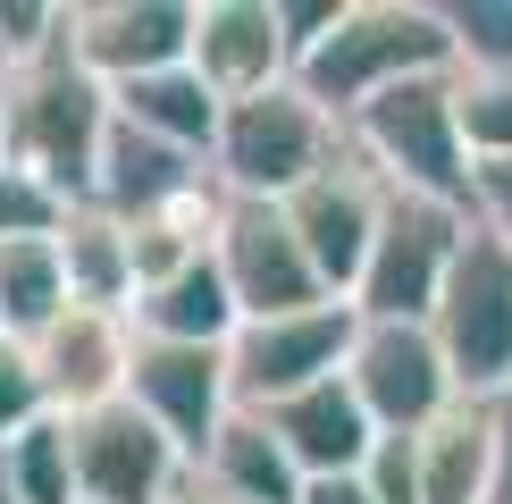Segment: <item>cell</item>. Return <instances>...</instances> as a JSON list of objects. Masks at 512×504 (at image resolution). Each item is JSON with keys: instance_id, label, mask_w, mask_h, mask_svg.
I'll list each match as a JSON object with an SVG mask.
<instances>
[{"instance_id": "cell-27", "label": "cell", "mask_w": 512, "mask_h": 504, "mask_svg": "<svg viewBox=\"0 0 512 504\" xmlns=\"http://www.w3.org/2000/svg\"><path fill=\"white\" fill-rule=\"evenodd\" d=\"M68 194H59V185H42L34 168H0V244H42V236H59V227H68Z\"/></svg>"}, {"instance_id": "cell-32", "label": "cell", "mask_w": 512, "mask_h": 504, "mask_svg": "<svg viewBox=\"0 0 512 504\" xmlns=\"http://www.w3.org/2000/svg\"><path fill=\"white\" fill-rule=\"evenodd\" d=\"M471 219H479L496 244H512V160L471 168Z\"/></svg>"}, {"instance_id": "cell-3", "label": "cell", "mask_w": 512, "mask_h": 504, "mask_svg": "<svg viewBox=\"0 0 512 504\" xmlns=\"http://www.w3.org/2000/svg\"><path fill=\"white\" fill-rule=\"evenodd\" d=\"M336 160H345V126L319 110L303 84H277V93L227 101L219 143H210V185L227 202H294Z\"/></svg>"}, {"instance_id": "cell-14", "label": "cell", "mask_w": 512, "mask_h": 504, "mask_svg": "<svg viewBox=\"0 0 512 504\" xmlns=\"http://www.w3.org/2000/svg\"><path fill=\"white\" fill-rule=\"evenodd\" d=\"M378 210H387V185L353 160V143H345V160H336L328 177H311L303 194L286 202L294 236H303L319 286H328L336 303H353V286H361V261H370V244H378Z\"/></svg>"}, {"instance_id": "cell-16", "label": "cell", "mask_w": 512, "mask_h": 504, "mask_svg": "<svg viewBox=\"0 0 512 504\" xmlns=\"http://www.w3.org/2000/svg\"><path fill=\"white\" fill-rule=\"evenodd\" d=\"M110 110H118V101H110ZM202 194H219L202 152H177V143L143 135V126H126V118L110 126L101 168H93V202L110 210V219L143 227V219H168V210H185V202H202Z\"/></svg>"}, {"instance_id": "cell-5", "label": "cell", "mask_w": 512, "mask_h": 504, "mask_svg": "<svg viewBox=\"0 0 512 504\" xmlns=\"http://www.w3.org/2000/svg\"><path fill=\"white\" fill-rule=\"evenodd\" d=\"M462 244H471V210H462V202L395 194V185H387L378 244H370V261H361L353 311H361V320H429L445 278H454V261H462Z\"/></svg>"}, {"instance_id": "cell-21", "label": "cell", "mask_w": 512, "mask_h": 504, "mask_svg": "<svg viewBox=\"0 0 512 504\" xmlns=\"http://www.w3.org/2000/svg\"><path fill=\"white\" fill-rule=\"evenodd\" d=\"M59 261H68V294L93 311H135V227L110 219L101 202H76L59 227Z\"/></svg>"}, {"instance_id": "cell-4", "label": "cell", "mask_w": 512, "mask_h": 504, "mask_svg": "<svg viewBox=\"0 0 512 504\" xmlns=\"http://www.w3.org/2000/svg\"><path fill=\"white\" fill-rule=\"evenodd\" d=\"M353 160L395 194H437L471 210V143H462V84L445 76H412L395 93H378L370 110L345 118Z\"/></svg>"}, {"instance_id": "cell-8", "label": "cell", "mask_w": 512, "mask_h": 504, "mask_svg": "<svg viewBox=\"0 0 512 504\" xmlns=\"http://www.w3.org/2000/svg\"><path fill=\"white\" fill-rule=\"evenodd\" d=\"M68 446H76V496L84 504H177L194 488L185 446L135 404V395H118V404H101V412H76Z\"/></svg>"}, {"instance_id": "cell-9", "label": "cell", "mask_w": 512, "mask_h": 504, "mask_svg": "<svg viewBox=\"0 0 512 504\" xmlns=\"http://www.w3.org/2000/svg\"><path fill=\"white\" fill-rule=\"evenodd\" d=\"M361 311L353 303H311V311H277V320H244L227 345V378H236V412H269L286 395L345 378L353 362Z\"/></svg>"}, {"instance_id": "cell-29", "label": "cell", "mask_w": 512, "mask_h": 504, "mask_svg": "<svg viewBox=\"0 0 512 504\" xmlns=\"http://www.w3.org/2000/svg\"><path fill=\"white\" fill-rule=\"evenodd\" d=\"M42 412H51V395H42V378H34V353L17 345V336H0V446L26 437Z\"/></svg>"}, {"instance_id": "cell-36", "label": "cell", "mask_w": 512, "mask_h": 504, "mask_svg": "<svg viewBox=\"0 0 512 504\" xmlns=\"http://www.w3.org/2000/svg\"><path fill=\"white\" fill-rule=\"evenodd\" d=\"M194 504H227V496H210V488H202V479H194Z\"/></svg>"}, {"instance_id": "cell-10", "label": "cell", "mask_w": 512, "mask_h": 504, "mask_svg": "<svg viewBox=\"0 0 512 504\" xmlns=\"http://www.w3.org/2000/svg\"><path fill=\"white\" fill-rule=\"evenodd\" d=\"M210 261H219L227 294H236L244 320H277V311H311L336 303L319 286L303 236H294L286 202H219V236H210Z\"/></svg>"}, {"instance_id": "cell-35", "label": "cell", "mask_w": 512, "mask_h": 504, "mask_svg": "<svg viewBox=\"0 0 512 504\" xmlns=\"http://www.w3.org/2000/svg\"><path fill=\"white\" fill-rule=\"evenodd\" d=\"M0 504H17V488H9V462H0Z\"/></svg>"}, {"instance_id": "cell-38", "label": "cell", "mask_w": 512, "mask_h": 504, "mask_svg": "<svg viewBox=\"0 0 512 504\" xmlns=\"http://www.w3.org/2000/svg\"><path fill=\"white\" fill-rule=\"evenodd\" d=\"M177 504H194V488H185V496H177Z\"/></svg>"}, {"instance_id": "cell-23", "label": "cell", "mask_w": 512, "mask_h": 504, "mask_svg": "<svg viewBox=\"0 0 512 504\" xmlns=\"http://www.w3.org/2000/svg\"><path fill=\"white\" fill-rule=\"evenodd\" d=\"M68 261H59V236L42 244H0V336H17V345H34L42 328L68 311Z\"/></svg>"}, {"instance_id": "cell-28", "label": "cell", "mask_w": 512, "mask_h": 504, "mask_svg": "<svg viewBox=\"0 0 512 504\" xmlns=\"http://www.w3.org/2000/svg\"><path fill=\"white\" fill-rule=\"evenodd\" d=\"M454 84H462V143H471V168L512 160V76L454 68Z\"/></svg>"}, {"instance_id": "cell-37", "label": "cell", "mask_w": 512, "mask_h": 504, "mask_svg": "<svg viewBox=\"0 0 512 504\" xmlns=\"http://www.w3.org/2000/svg\"><path fill=\"white\" fill-rule=\"evenodd\" d=\"M0 168H9V135H0Z\"/></svg>"}, {"instance_id": "cell-26", "label": "cell", "mask_w": 512, "mask_h": 504, "mask_svg": "<svg viewBox=\"0 0 512 504\" xmlns=\"http://www.w3.org/2000/svg\"><path fill=\"white\" fill-rule=\"evenodd\" d=\"M454 17V68L512 76V0H445Z\"/></svg>"}, {"instance_id": "cell-34", "label": "cell", "mask_w": 512, "mask_h": 504, "mask_svg": "<svg viewBox=\"0 0 512 504\" xmlns=\"http://www.w3.org/2000/svg\"><path fill=\"white\" fill-rule=\"evenodd\" d=\"M303 504H378V496L361 488V471H345V479H311V488H303Z\"/></svg>"}, {"instance_id": "cell-1", "label": "cell", "mask_w": 512, "mask_h": 504, "mask_svg": "<svg viewBox=\"0 0 512 504\" xmlns=\"http://www.w3.org/2000/svg\"><path fill=\"white\" fill-rule=\"evenodd\" d=\"M445 68H454V17H445V0H345L336 34L294 68V84L345 126L378 93H395L412 76H445Z\"/></svg>"}, {"instance_id": "cell-13", "label": "cell", "mask_w": 512, "mask_h": 504, "mask_svg": "<svg viewBox=\"0 0 512 504\" xmlns=\"http://www.w3.org/2000/svg\"><path fill=\"white\" fill-rule=\"evenodd\" d=\"M76 68L118 84L135 76H160V68H185L194 51V0H76V34H68Z\"/></svg>"}, {"instance_id": "cell-22", "label": "cell", "mask_w": 512, "mask_h": 504, "mask_svg": "<svg viewBox=\"0 0 512 504\" xmlns=\"http://www.w3.org/2000/svg\"><path fill=\"white\" fill-rule=\"evenodd\" d=\"M110 101H118V118H126V126H143V135L177 143V152H202V160H210V143H219V118H227V101L210 93L194 68L135 76V84H118Z\"/></svg>"}, {"instance_id": "cell-24", "label": "cell", "mask_w": 512, "mask_h": 504, "mask_svg": "<svg viewBox=\"0 0 512 504\" xmlns=\"http://www.w3.org/2000/svg\"><path fill=\"white\" fill-rule=\"evenodd\" d=\"M0 462H9V488H17V504H84V496H76L68 412H42L26 437H9V446H0Z\"/></svg>"}, {"instance_id": "cell-31", "label": "cell", "mask_w": 512, "mask_h": 504, "mask_svg": "<svg viewBox=\"0 0 512 504\" xmlns=\"http://www.w3.org/2000/svg\"><path fill=\"white\" fill-rule=\"evenodd\" d=\"M336 17H345V0H277V26H286V51H294V68L319 51V42L336 34Z\"/></svg>"}, {"instance_id": "cell-7", "label": "cell", "mask_w": 512, "mask_h": 504, "mask_svg": "<svg viewBox=\"0 0 512 504\" xmlns=\"http://www.w3.org/2000/svg\"><path fill=\"white\" fill-rule=\"evenodd\" d=\"M345 378H353L361 412L378 420V437H420L454 404H471V395L454 387V362H445L429 320H361Z\"/></svg>"}, {"instance_id": "cell-33", "label": "cell", "mask_w": 512, "mask_h": 504, "mask_svg": "<svg viewBox=\"0 0 512 504\" xmlns=\"http://www.w3.org/2000/svg\"><path fill=\"white\" fill-rule=\"evenodd\" d=\"M487 420H496V504H512V395H496Z\"/></svg>"}, {"instance_id": "cell-30", "label": "cell", "mask_w": 512, "mask_h": 504, "mask_svg": "<svg viewBox=\"0 0 512 504\" xmlns=\"http://www.w3.org/2000/svg\"><path fill=\"white\" fill-rule=\"evenodd\" d=\"M361 488H370L378 504H420V454H412V437H378L370 462H361Z\"/></svg>"}, {"instance_id": "cell-11", "label": "cell", "mask_w": 512, "mask_h": 504, "mask_svg": "<svg viewBox=\"0 0 512 504\" xmlns=\"http://www.w3.org/2000/svg\"><path fill=\"white\" fill-rule=\"evenodd\" d=\"M126 395L177 437L194 471H202V454L219 446V429L236 420L227 345H143V336H135V378H126Z\"/></svg>"}, {"instance_id": "cell-2", "label": "cell", "mask_w": 512, "mask_h": 504, "mask_svg": "<svg viewBox=\"0 0 512 504\" xmlns=\"http://www.w3.org/2000/svg\"><path fill=\"white\" fill-rule=\"evenodd\" d=\"M110 126H118L110 84L84 76L76 51L0 76V135H9V160L34 168L42 185H59L68 202H93V168H101Z\"/></svg>"}, {"instance_id": "cell-17", "label": "cell", "mask_w": 512, "mask_h": 504, "mask_svg": "<svg viewBox=\"0 0 512 504\" xmlns=\"http://www.w3.org/2000/svg\"><path fill=\"white\" fill-rule=\"evenodd\" d=\"M269 437L294 454V471H303V488L311 479H345L370 462L378 446V420L361 412V395H353V378H319V387L303 395H286V404H269Z\"/></svg>"}, {"instance_id": "cell-18", "label": "cell", "mask_w": 512, "mask_h": 504, "mask_svg": "<svg viewBox=\"0 0 512 504\" xmlns=\"http://www.w3.org/2000/svg\"><path fill=\"white\" fill-rule=\"evenodd\" d=\"M126 320H135V336H143V345H236L244 311H236V294H227L219 261L202 252V261H185L177 278L143 286Z\"/></svg>"}, {"instance_id": "cell-15", "label": "cell", "mask_w": 512, "mask_h": 504, "mask_svg": "<svg viewBox=\"0 0 512 504\" xmlns=\"http://www.w3.org/2000/svg\"><path fill=\"white\" fill-rule=\"evenodd\" d=\"M219 101H252L294 84V51L286 26H277V0H194V51H185Z\"/></svg>"}, {"instance_id": "cell-19", "label": "cell", "mask_w": 512, "mask_h": 504, "mask_svg": "<svg viewBox=\"0 0 512 504\" xmlns=\"http://www.w3.org/2000/svg\"><path fill=\"white\" fill-rule=\"evenodd\" d=\"M420 504H496V420L487 404H454L437 429L412 437Z\"/></svg>"}, {"instance_id": "cell-25", "label": "cell", "mask_w": 512, "mask_h": 504, "mask_svg": "<svg viewBox=\"0 0 512 504\" xmlns=\"http://www.w3.org/2000/svg\"><path fill=\"white\" fill-rule=\"evenodd\" d=\"M76 34V0H0V76L59 59Z\"/></svg>"}, {"instance_id": "cell-6", "label": "cell", "mask_w": 512, "mask_h": 504, "mask_svg": "<svg viewBox=\"0 0 512 504\" xmlns=\"http://www.w3.org/2000/svg\"><path fill=\"white\" fill-rule=\"evenodd\" d=\"M429 328H437L445 362H454V387L471 404L512 395V244H496L479 219H471V244H462L454 278H445Z\"/></svg>"}, {"instance_id": "cell-12", "label": "cell", "mask_w": 512, "mask_h": 504, "mask_svg": "<svg viewBox=\"0 0 512 504\" xmlns=\"http://www.w3.org/2000/svg\"><path fill=\"white\" fill-rule=\"evenodd\" d=\"M34 378L42 395H51V412H101L126 395V378H135V320L126 311H93V303H68L51 328L34 336Z\"/></svg>"}, {"instance_id": "cell-20", "label": "cell", "mask_w": 512, "mask_h": 504, "mask_svg": "<svg viewBox=\"0 0 512 504\" xmlns=\"http://www.w3.org/2000/svg\"><path fill=\"white\" fill-rule=\"evenodd\" d=\"M202 488L227 496V504H303V471H294V454L269 437L261 412H236L219 429V446L202 454Z\"/></svg>"}]
</instances>
